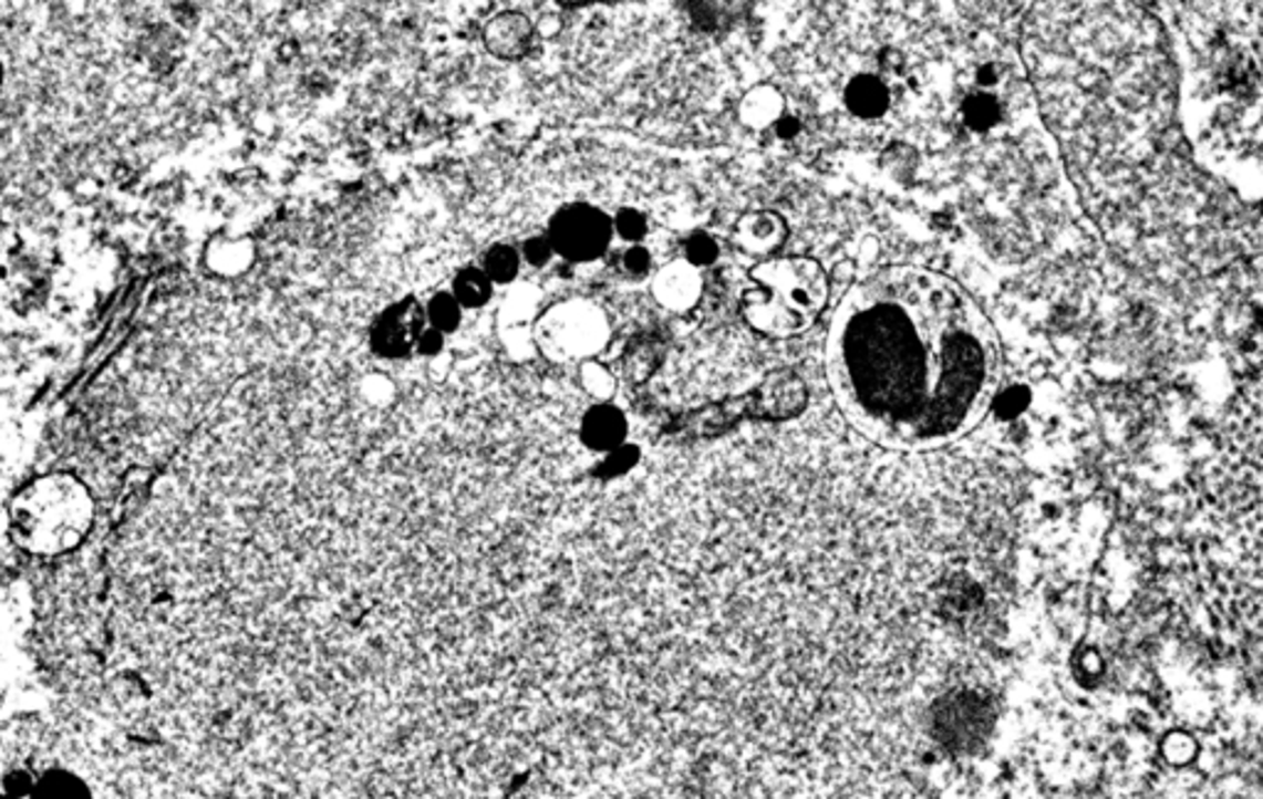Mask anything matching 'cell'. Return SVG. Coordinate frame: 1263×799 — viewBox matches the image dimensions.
Segmentation results:
<instances>
[{
  "label": "cell",
  "instance_id": "12",
  "mask_svg": "<svg viewBox=\"0 0 1263 799\" xmlns=\"http://www.w3.org/2000/svg\"><path fill=\"white\" fill-rule=\"evenodd\" d=\"M255 257H257V247L250 237L220 235L215 237L208 250L210 269L222 277H240L245 272H250Z\"/></svg>",
  "mask_w": 1263,
  "mask_h": 799
},
{
  "label": "cell",
  "instance_id": "17",
  "mask_svg": "<svg viewBox=\"0 0 1263 799\" xmlns=\"http://www.w3.org/2000/svg\"><path fill=\"white\" fill-rule=\"evenodd\" d=\"M741 118L743 124H748L753 128H763V126H770L775 124L777 118L783 114V100L780 94L770 86H755L746 96H743L741 102Z\"/></svg>",
  "mask_w": 1263,
  "mask_h": 799
},
{
  "label": "cell",
  "instance_id": "5",
  "mask_svg": "<svg viewBox=\"0 0 1263 799\" xmlns=\"http://www.w3.org/2000/svg\"><path fill=\"white\" fill-rule=\"evenodd\" d=\"M546 237L556 257L570 264H590L608 255L614 242L612 218L592 203H566L550 215Z\"/></svg>",
  "mask_w": 1263,
  "mask_h": 799
},
{
  "label": "cell",
  "instance_id": "14",
  "mask_svg": "<svg viewBox=\"0 0 1263 799\" xmlns=\"http://www.w3.org/2000/svg\"><path fill=\"white\" fill-rule=\"evenodd\" d=\"M28 799H94V792L77 772L68 768H50L35 777Z\"/></svg>",
  "mask_w": 1263,
  "mask_h": 799
},
{
  "label": "cell",
  "instance_id": "1",
  "mask_svg": "<svg viewBox=\"0 0 1263 799\" xmlns=\"http://www.w3.org/2000/svg\"><path fill=\"white\" fill-rule=\"evenodd\" d=\"M827 371L859 432L887 447L928 449L963 437L995 403L1000 349L953 279L891 267L841 301Z\"/></svg>",
  "mask_w": 1263,
  "mask_h": 799
},
{
  "label": "cell",
  "instance_id": "19",
  "mask_svg": "<svg viewBox=\"0 0 1263 799\" xmlns=\"http://www.w3.org/2000/svg\"><path fill=\"white\" fill-rule=\"evenodd\" d=\"M462 307L457 304V299L449 294V291H435L427 301H425V319H427V326L439 331L442 336H447V333H455L462 323Z\"/></svg>",
  "mask_w": 1263,
  "mask_h": 799
},
{
  "label": "cell",
  "instance_id": "10",
  "mask_svg": "<svg viewBox=\"0 0 1263 799\" xmlns=\"http://www.w3.org/2000/svg\"><path fill=\"white\" fill-rule=\"evenodd\" d=\"M580 442L596 455H608L610 449L628 442L630 423L622 407L614 403H592L580 417Z\"/></svg>",
  "mask_w": 1263,
  "mask_h": 799
},
{
  "label": "cell",
  "instance_id": "20",
  "mask_svg": "<svg viewBox=\"0 0 1263 799\" xmlns=\"http://www.w3.org/2000/svg\"><path fill=\"white\" fill-rule=\"evenodd\" d=\"M963 116L967 126L975 128V132H990L992 126L1000 124L1002 106L992 94L977 92L973 96H967V102L963 104Z\"/></svg>",
  "mask_w": 1263,
  "mask_h": 799
},
{
  "label": "cell",
  "instance_id": "15",
  "mask_svg": "<svg viewBox=\"0 0 1263 799\" xmlns=\"http://www.w3.org/2000/svg\"><path fill=\"white\" fill-rule=\"evenodd\" d=\"M449 294L457 299L462 309H482L487 307L494 297L491 279L482 272L479 264H467L452 279Z\"/></svg>",
  "mask_w": 1263,
  "mask_h": 799
},
{
  "label": "cell",
  "instance_id": "3",
  "mask_svg": "<svg viewBox=\"0 0 1263 799\" xmlns=\"http://www.w3.org/2000/svg\"><path fill=\"white\" fill-rule=\"evenodd\" d=\"M829 294L825 269L815 259H768L750 269L741 311L748 326L763 336H800L822 314Z\"/></svg>",
  "mask_w": 1263,
  "mask_h": 799
},
{
  "label": "cell",
  "instance_id": "24",
  "mask_svg": "<svg viewBox=\"0 0 1263 799\" xmlns=\"http://www.w3.org/2000/svg\"><path fill=\"white\" fill-rule=\"evenodd\" d=\"M620 272L628 279H650L654 272L652 252L644 245H628L620 252Z\"/></svg>",
  "mask_w": 1263,
  "mask_h": 799
},
{
  "label": "cell",
  "instance_id": "27",
  "mask_svg": "<svg viewBox=\"0 0 1263 799\" xmlns=\"http://www.w3.org/2000/svg\"><path fill=\"white\" fill-rule=\"evenodd\" d=\"M32 785H35V775H30L23 768L10 770L3 777V792L10 797H15V799H28L32 792Z\"/></svg>",
  "mask_w": 1263,
  "mask_h": 799
},
{
  "label": "cell",
  "instance_id": "2",
  "mask_svg": "<svg viewBox=\"0 0 1263 799\" xmlns=\"http://www.w3.org/2000/svg\"><path fill=\"white\" fill-rule=\"evenodd\" d=\"M8 523L15 543L28 553L62 556L77 548L90 533L94 499L74 474H42L10 501Z\"/></svg>",
  "mask_w": 1263,
  "mask_h": 799
},
{
  "label": "cell",
  "instance_id": "4",
  "mask_svg": "<svg viewBox=\"0 0 1263 799\" xmlns=\"http://www.w3.org/2000/svg\"><path fill=\"white\" fill-rule=\"evenodd\" d=\"M612 341V323L598 301L586 297L558 299L543 307L534 323V349L550 363L580 365L600 353Z\"/></svg>",
  "mask_w": 1263,
  "mask_h": 799
},
{
  "label": "cell",
  "instance_id": "11",
  "mask_svg": "<svg viewBox=\"0 0 1263 799\" xmlns=\"http://www.w3.org/2000/svg\"><path fill=\"white\" fill-rule=\"evenodd\" d=\"M785 220L770 210L746 212L736 222V228H733V240H736L743 252L753 257L773 255L785 242Z\"/></svg>",
  "mask_w": 1263,
  "mask_h": 799
},
{
  "label": "cell",
  "instance_id": "23",
  "mask_svg": "<svg viewBox=\"0 0 1263 799\" xmlns=\"http://www.w3.org/2000/svg\"><path fill=\"white\" fill-rule=\"evenodd\" d=\"M721 250H718V242L711 237L708 232H691L686 240H684V262H689L691 267H696L698 272L704 267H711L718 259Z\"/></svg>",
  "mask_w": 1263,
  "mask_h": 799
},
{
  "label": "cell",
  "instance_id": "30",
  "mask_svg": "<svg viewBox=\"0 0 1263 799\" xmlns=\"http://www.w3.org/2000/svg\"><path fill=\"white\" fill-rule=\"evenodd\" d=\"M775 132L780 138H793L797 132H800V124H797L795 116H780L775 122Z\"/></svg>",
  "mask_w": 1263,
  "mask_h": 799
},
{
  "label": "cell",
  "instance_id": "13",
  "mask_svg": "<svg viewBox=\"0 0 1263 799\" xmlns=\"http://www.w3.org/2000/svg\"><path fill=\"white\" fill-rule=\"evenodd\" d=\"M889 86L879 77H873V74H859L847 86V106L857 116L877 118L889 110Z\"/></svg>",
  "mask_w": 1263,
  "mask_h": 799
},
{
  "label": "cell",
  "instance_id": "25",
  "mask_svg": "<svg viewBox=\"0 0 1263 799\" xmlns=\"http://www.w3.org/2000/svg\"><path fill=\"white\" fill-rule=\"evenodd\" d=\"M518 255H521V262H524V264L536 267V269H543V267H548V264L556 259L553 245H550L546 232H538V235L526 237L524 245L518 247Z\"/></svg>",
  "mask_w": 1263,
  "mask_h": 799
},
{
  "label": "cell",
  "instance_id": "22",
  "mask_svg": "<svg viewBox=\"0 0 1263 799\" xmlns=\"http://www.w3.org/2000/svg\"><path fill=\"white\" fill-rule=\"evenodd\" d=\"M640 457H642L640 449H636V445H632V442L628 439L624 445L614 447L608 452V455L600 457L598 474L602 479L624 477V474H630L636 464H640Z\"/></svg>",
  "mask_w": 1263,
  "mask_h": 799
},
{
  "label": "cell",
  "instance_id": "18",
  "mask_svg": "<svg viewBox=\"0 0 1263 799\" xmlns=\"http://www.w3.org/2000/svg\"><path fill=\"white\" fill-rule=\"evenodd\" d=\"M578 369V385L592 403H614L618 395V375L612 373L608 363L600 359H592L576 365Z\"/></svg>",
  "mask_w": 1263,
  "mask_h": 799
},
{
  "label": "cell",
  "instance_id": "16",
  "mask_svg": "<svg viewBox=\"0 0 1263 799\" xmlns=\"http://www.w3.org/2000/svg\"><path fill=\"white\" fill-rule=\"evenodd\" d=\"M482 272L491 279V284H504V287H514L518 274H521V255H518V247L511 242H494L489 245L487 250L482 255Z\"/></svg>",
  "mask_w": 1263,
  "mask_h": 799
},
{
  "label": "cell",
  "instance_id": "31",
  "mask_svg": "<svg viewBox=\"0 0 1263 799\" xmlns=\"http://www.w3.org/2000/svg\"><path fill=\"white\" fill-rule=\"evenodd\" d=\"M0 799H15V797H10V795H6V792H0Z\"/></svg>",
  "mask_w": 1263,
  "mask_h": 799
},
{
  "label": "cell",
  "instance_id": "8",
  "mask_svg": "<svg viewBox=\"0 0 1263 799\" xmlns=\"http://www.w3.org/2000/svg\"><path fill=\"white\" fill-rule=\"evenodd\" d=\"M484 50L501 62H521L534 58L541 45V32L521 10L494 13L482 28Z\"/></svg>",
  "mask_w": 1263,
  "mask_h": 799
},
{
  "label": "cell",
  "instance_id": "7",
  "mask_svg": "<svg viewBox=\"0 0 1263 799\" xmlns=\"http://www.w3.org/2000/svg\"><path fill=\"white\" fill-rule=\"evenodd\" d=\"M543 311V297L534 284H514L496 314L501 343L516 359L534 355V323Z\"/></svg>",
  "mask_w": 1263,
  "mask_h": 799
},
{
  "label": "cell",
  "instance_id": "28",
  "mask_svg": "<svg viewBox=\"0 0 1263 799\" xmlns=\"http://www.w3.org/2000/svg\"><path fill=\"white\" fill-rule=\"evenodd\" d=\"M442 349H445V336H442L439 331L427 326V329L423 331V336H420V341H417L415 353L425 355V359H435V355L442 353Z\"/></svg>",
  "mask_w": 1263,
  "mask_h": 799
},
{
  "label": "cell",
  "instance_id": "9",
  "mask_svg": "<svg viewBox=\"0 0 1263 799\" xmlns=\"http://www.w3.org/2000/svg\"><path fill=\"white\" fill-rule=\"evenodd\" d=\"M701 291H704V277L682 257L654 269L650 277L652 299L672 314H684V311L694 309Z\"/></svg>",
  "mask_w": 1263,
  "mask_h": 799
},
{
  "label": "cell",
  "instance_id": "6",
  "mask_svg": "<svg viewBox=\"0 0 1263 799\" xmlns=\"http://www.w3.org/2000/svg\"><path fill=\"white\" fill-rule=\"evenodd\" d=\"M427 329L425 304L415 297L395 299L371 321L369 345L385 361H401L413 355L417 341Z\"/></svg>",
  "mask_w": 1263,
  "mask_h": 799
},
{
  "label": "cell",
  "instance_id": "29",
  "mask_svg": "<svg viewBox=\"0 0 1263 799\" xmlns=\"http://www.w3.org/2000/svg\"><path fill=\"white\" fill-rule=\"evenodd\" d=\"M997 82H1000V70L995 68V64H985V68L977 72V84L982 86V92L992 90V86H997Z\"/></svg>",
  "mask_w": 1263,
  "mask_h": 799
},
{
  "label": "cell",
  "instance_id": "21",
  "mask_svg": "<svg viewBox=\"0 0 1263 799\" xmlns=\"http://www.w3.org/2000/svg\"><path fill=\"white\" fill-rule=\"evenodd\" d=\"M612 218V232L618 240H622L624 245H644V237L650 232V220H646V215L640 208H620Z\"/></svg>",
  "mask_w": 1263,
  "mask_h": 799
},
{
  "label": "cell",
  "instance_id": "26",
  "mask_svg": "<svg viewBox=\"0 0 1263 799\" xmlns=\"http://www.w3.org/2000/svg\"><path fill=\"white\" fill-rule=\"evenodd\" d=\"M363 397L369 400L371 405H377V407L391 405V400L395 397V385H393L391 377L373 373L363 381Z\"/></svg>",
  "mask_w": 1263,
  "mask_h": 799
}]
</instances>
